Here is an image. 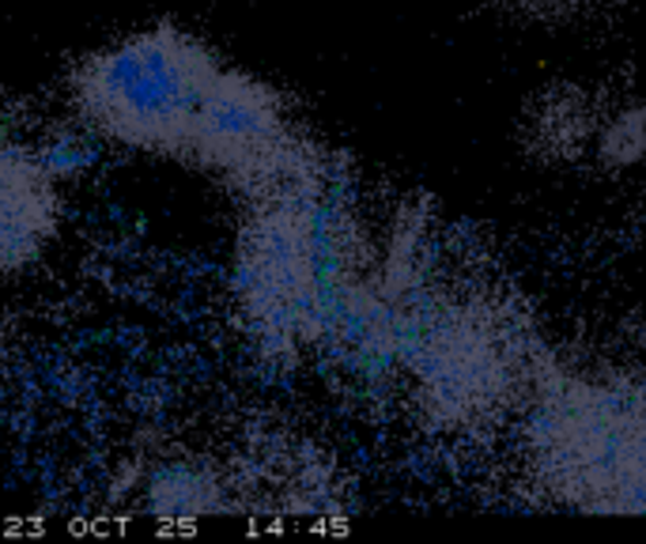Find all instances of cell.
<instances>
[{
	"mask_svg": "<svg viewBox=\"0 0 646 544\" xmlns=\"http://www.w3.org/2000/svg\"><path fill=\"white\" fill-rule=\"evenodd\" d=\"M386 269L352 182L321 151L310 167L246 197L231 292L246 337L269 355L344 352L355 360L386 303Z\"/></svg>",
	"mask_w": 646,
	"mask_h": 544,
	"instance_id": "cell-1",
	"label": "cell"
},
{
	"mask_svg": "<svg viewBox=\"0 0 646 544\" xmlns=\"http://www.w3.org/2000/svg\"><path fill=\"white\" fill-rule=\"evenodd\" d=\"M224 61L178 23H151L88 54L72 68V106L106 144L185 159L193 125Z\"/></svg>",
	"mask_w": 646,
	"mask_h": 544,
	"instance_id": "cell-2",
	"label": "cell"
},
{
	"mask_svg": "<svg viewBox=\"0 0 646 544\" xmlns=\"http://www.w3.org/2000/svg\"><path fill=\"white\" fill-rule=\"evenodd\" d=\"M318 156L321 148L295 125L284 99L265 80L224 61L193 125L185 163L204 167L242 197H258Z\"/></svg>",
	"mask_w": 646,
	"mask_h": 544,
	"instance_id": "cell-3",
	"label": "cell"
},
{
	"mask_svg": "<svg viewBox=\"0 0 646 544\" xmlns=\"http://www.w3.org/2000/svg\"><path fill=\"white\" fill-rule=\"evenodd\" d=\"M61 231L57 170L0 122V276L31 269Z\"/></svg>",
	"mask_w": 646,
	"mask_h": 544,
	"instance_id": "cell-4",
	"label": "cell"
}]
</instances>
